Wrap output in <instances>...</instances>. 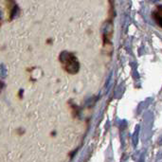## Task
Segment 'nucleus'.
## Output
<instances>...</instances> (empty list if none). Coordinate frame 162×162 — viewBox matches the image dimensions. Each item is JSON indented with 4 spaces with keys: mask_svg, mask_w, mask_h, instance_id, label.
Masks as SVG:
<instances>
[{
    "mask_svg": "<svg viewBox=\"0 0 162 162\" xmlns=\"http://www.w3.org/2000/svg\"><path fill=\"white\" fill-rule=\"evenodd\" d=\"M61 61L64 65L65 69L67 70L68 72L72 73L71 69H73L74 73L77 72V70H78L79 64H78V62H77V59L72 54H69V53L63 54V56L61 57Z\"/></svg>",
    "mask_w": 162,
    "mask_h": 162,
    "instance_id": "f257e3e1",
    "label": "nucleus"
},
{
    "mask_svg": "<svg viewBox=\"0 0 162 162\" xmlns=\"http://www.w3.org/2000/svg\"><path fill=\"white\" fill-rule=\"evenodd\" d=\"M153 19L155 20L157 26L162 28V6H157L152 13Z\"/></svg>",
    "mask_w": 162,
    "mask_h": 162,
    "instance_id": "f03ea898",
    "label": "nucleus"
}]
</instances>
